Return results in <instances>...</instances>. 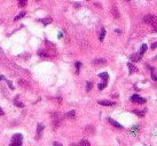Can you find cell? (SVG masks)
Here are the masks:
<instances>
[{
	"mask_svg": "<svg viewBox=\"0 0 157 146\" xmlns=\"http://www.w3.org/2000/svg\"><path fill=\"white\" fill-rule=\"evenodd\" d=\"M22 142H23V136L21 134H16L13 136V139H12V143L10 145L12 146H20L22 145Z\"/></svg>",
	"mask_w": 157,
	"mask_h": 146,
	"instance_id": "obj_1",
	"label": "cell"
},
{
	"mask_svg": "<svg viewBox=\"0 0 157 146\" xmlns=\"http://www.w3.org/2000/svg\"><path fill=\"white\" fill-rule=\"evenodd\" d=\"M143 22L146 23V24H153V27H154V30L156 31V18L154 15H146L145 18H143Z\"/></svg>",
	"mask_w": 157,
	"mask_h": 146,
	"instance_id": "obj_2",
	"label": "cell"
},
{
	"mask_svg": "<svg viewBox=\"0 0 157 146\" xmlns=\"http://www.w3.org/2000/svg\"><path fill=\"white\" fill-rule=\"evenodd\" d=\"M131 101L134 103H139V104H145L146 103V99L145 98H141L139 95H133L131 97Z\"/></svg>",
	"mask_w": 157,
	"mask_h": 146,
	"instance_id": "obj_3",
	"label": "cell"
},
{
	"mask_svg": "<svg viewBox=\"0 0 157 146\" xmlns=\"http://www.w3.org/2000/svg\"><path fill=\"white\" fill-rule=\"evenodd\" d=\"M92 64H93L94 66H102V65L107 64V60H105V58H97V60H93Z\"/></svg>",
	"mask_w": 157,
	"mask_h": 146,
	"instance_id": "obj_4",
	"label": "cell"
},
{
	"mask_svg": "<svg viewBox=\"0 0 157 146\" xmlns=\"http://www.w3.org/2000/svg\"><path fill=\"white\" fill-rule=\"evenodd\" d=\"M52 117L54 118V119H53L54 126H55V127H57V126L61 123V118H60V115H59V114H56V113H54V114H52Z\"/></svg>",
	"mask_w": 157,
	"mask_h": 146,
	"instance_id": "obj_5",
	"label": "cell"
},
{
	"mask_svg": "<svg viewBox=\"0 0 157 146\" xmlns=\"http://www.w3.org/2000/svg\"><path fill=\"white\" fill-rule=\"evenodd\" d=\"M43 131H44V124H38V127H37V137H36V139H40Z\"/></svg>",
	"mask_w": 157,
	"mask_h": 146,
	"instance_id": "obj_6",
	"label": "cell"
},
{
	"mask_svg": "<svg viewBox=\"0 0 157 146\" xmlns=\"http://www.w3.org/2000/svg\"><path fill=\"white\" fill-rule=\"evenodd\" d=\"M127 66H129V71H130V74H133L134 72H137V71H138V69L135 68V65H133L131 62H129V63H127Z\"/></svg>",
	"mask_w": 157,
	"mask_h": 146,
	"instance_id": "obj_7",
	"label": "cell"
},
{
	"mask_svg": "<svg viewBox=\"0 0 157 146\" xmlns=\"http://www.w3.org/2000/svg\"><path fill=\"white\" fill-rule=\"evenodd\" d=\"M141 54L140 53H137V54H133V55H131V60H133V62H139L140 60H141Z\"/></svg>",
	"mask_w": 157,
	"mask_h": 146,
	"instance_id": "obj_8",
	"label": "cell"
},
{
	"mask_svg": "<svg viewBox=\"0 0 157 146\" xmlns=\"http://www.w3.org/2000/svg\"><path fill=\"white\" fill-rule=\"evenodd\" d=\"M108 121H109V122H110V123L113 124V127H116V128H119V129H122V128H123V127H122V124H119V123H118L117 121L113 120L111 118H108Z\"/></svg>",
	"mask_w": 157,
	"mask_h": 146,
	"instance_id": "obj_9",
	"label": "cell"
},
{
	"mask_svg": "<svg viewBox=\"0 0 157 146\" xmlns=\"http://www.w3.org/2000/svg\"><path fill=\"white\" fill-rule=\"evenodd\" d=\"M99 104L103 105V106H113V102H110V101H99Z\"/></svg>",
	"mask_w": 157,
	"mask_h": 146,
	"instance_id": "obj_10",
	"label": "cell"
},
{
	"mask_svg": "<svg viewBox=\"0 0 157 146\" xmlns=\"http://www.w3.org/2000/svg\"><path fill=\"white\" fill-rule=\"evenodd\" d=\"M111 13H113V15L116 18L119 17V13H118V9H117V7H113V8H111Z\"/></svg>",
	"mask_w": 157,
	"mask_h": 146,
	"instance_id": "obj_11",
	"label": "cell"
},
{
	"mask_svg": "<svg viewBox=\"0 0 157 146\" xmlns=\"http://www.w3.org/2000/svg\"><path fill=\"white\" fill-rule=\"evenodd\" d=\"M99 77L101 78V79H103L105 81H108V79H109V76H108V73H107V72H102V73H100V74H99Z\"/></svg>",
	"mask_w": 157,
	"mask_h": 146,
	"instance_id": "obj_12",
	"label": "cell"
},
{
	"mask_svg": "<svg viewBox=\"0 0 157 146\" xmlns=\"http://www.w3.org/2000/svg\"><path fill=\"white\" fill-rule=\"evenodd\" d=\"M52 21L53 19L51 17H46V18H43V19H41V22L44 23L45 25H48L49 23H52Z\"/></svg>",
	"mask_w": 157,
	"mask_h": 146,
	"instance_id": "obj_13",
	"label": "cell"
},
{
	"mask_svg": "<svg viewBox=\"0 0 157 146\" xmlns=\"http://www.w3.org/2000/svg\"><path fill=\"white\" fill-rule=\"evenodd\" d=\"M138 131H139V127L138 126H134V127H132L131 130H130V132L133 134V135H137L138 134Z\"/></svg>",
	"mask_w": 157,
	"mask_h": 146,
	"instance_id": "obj_14",
	"label": "cell"
},
{
	"mask_svg": "<svg viewBox=\"0 0 157 146\" xmlns=\"http://www.w3.org/2000/svg\"><path fill=\"white\" fill-rule=\"evenodd\" d=\"M38 55H39V56H43V57H47V56H49V55H48V53L46 52V50H44V49L39 50V52H38Z\"/></svg>",
	"mask_w": 157,
	"mask_h": 146,
	"instance_id": "obj_15",
	"label": "cell"
},
{
	"mask_svg": "<svg viewBox=\"0 0 157 146\" xmlns=\"http://www.w3.org/2000/svg\"><path fill=\"white\" fill-rule=\"evenodd\" d=\"M65 117H67V118H69V119H75V111L72 110V111L68 112V113L65 114Z\"/></svg>",
	"mask_w": 157,
	"mask_h": 146,
	"instance_id": "obj_16",
	"label": "cell"
},
{
	"mask_svg": "<svg viewBox=\"0 0 157 146\" xmlns=\"http://www.w3.org/2000/svg\"><path fill=\"white\" fill-rule=\"evenodd\" d=\"M133 112H134L135 114H138L139 117H143V115L146 114V110H143V111H139V110H133Z\"/></svg>",
	"mask_w": 157,
	"mask_h": 146,
	"instance_id": "obj_17",
	"label": "cell"
},
{
	"mask_svg": "<svg viewBox=\"0 0 157 146\" xmlns=\"http://www.w3.org/2000/svg\"><path fill=\"white\" fill-rule=\"evenodd\" d=\"M146 52H147V45H142V46H141V48H140L139 53L141 54V55H143Z\"/></svg>",
	"mask_w": 157,
	"mask_h": 146,
	"instance_id": "obj_18",
	"label": "cell"
},
{
	"mask_svg": "<svg viewBox=\"0 0 157 146\" xmlns=\"http://www.w3.org/2000/svg\"><path fill=\"white\" fill-rule=\"evenodd\" d=\"M92 88H93V83H92V81H87V83H86V91H91V90H92Z\"/></svg>",
	"mask_w": 157,
	"mask_h": 146,
	"instance_id": "obj_19",
	"label": "cell"
},
{
	"mask_svg": "<svg viewBox=\"0 0 157 146\" xmlns=\"http://www.w3.org/2000/svg\"><path fill=\"white\" fill-rule=\"evenodd\" d=\"M105 37V29L103 27V29L101 30V33H100V41H103Z\"/></svg>",
	"mask_w": 157,
	"mask_h": 146,
	"instance_id": "obj_20",
	"label": "cell"
},
{
	"mask_svg": "<svg viewBox=\"0 0 157 146\" xmlns=\"http://www.w3.org/2000/svg\"><path fill=\"white\" fill-rule=\"evenodd\" d=\"M25 16V12H22V13H20L16 17L14 18V21H18V19H21L22 17H24Z\"/></svg>",
	"mask_w": 157,
	"mask_h": 146,
	"instance_id": "obj_21",
	"label": "cell"
},
{
	"mask_svg": "<svg viewBox=\"0 0 157 146\" xmlns=\"http://www.w3.org/2000/svg\"><path fill=\"white\" fill-rule=\"evenodd\" d=\"M85 132H89V134H93L94 132V128L92 127V126H88V127H86V129H85Z\"/></svg>",
	"mask_w": 157,
	"mask_h": 146,
	"instance_id": "obj_22",
	"label": "cell"
},
{
	"mask_svg": "<svg viewBox=\"0 0 157 146\" xmlns=\"http://www.w3.org/2000/svg\"><path fill=\"white\" fill-rule=\"evenodd\" d=\"M28 4V0H18V5L20 7H25Z\"/></svg>",
	"mask_w": 157,
	"mask_h": 146,
	"instance_id": "obj_23",
	"label": "cell"
},
{
	"mask_svg": "<svg viewBox=\"0 0 157 146\" xmlns=\"http://www.w3.org/2000/svg\"><path fill=\"white\" fill-rule=\"evenodd\" d=\"M14 104H15L16 106H18V107H24V105H23V104L18 102V97H16V98L14 99Z\"/></svg>",
	"mask_w": 157,
	"mask_h": 146,
	"instance_id": "obj_24",
	"label": "cell"
},
{
	"mask_svg": "<svg viewBox=\"0 0 157 146\" xmlns=\"http://www.w3.org/2000/svg\"><path fill=\"white\" fill-rule=\"evenodd\" d=\"M105 87H107V81H105V80H103V82H102V83H100V85L97 86V88H99L100 90H102V89H105Z\"/></svg>",
	"mask_w": 157,
	"mask_h": 146,
	"instance_id": "obj_25",
	"label": "cell"
},
{
	"mask_svg": "<svg viewBox=\"0 0 157 146\" xmlns=\"http://www.w3.org/2000/svg\"><path fill=\"white\" fill-rule=\"evenodd\" d=\"M75 65H76V72H77V74H79V70H80V66H81V63L77 62Z\"/></svg>",
	"mask_w": 157,
	"mask_h": 146,
	"instance_id": "obj_26",
	"label": "cell"
},
{
	"mask_svg": "<svg viewBox=\"0 0 157 146\" xmlns=\"http://www.w3.org/2000/svg\"><path fill=\"white\" fill-rule=\"evenodd\" d=\"M151 72H153V73H151L153 80H154V81H156V80H157V78H156V71H155V69H154V68L151 69Z\"/></svg>",
	"mask_w": 157,
	"mask_h": 146,
	"instance_id": "obj_27",
	"label": "cell"
},
{
	"mask_svg": "<svg viewBox=\"0 0 157 146\" xmlns=\"http://www.w3.org/2000/svg\"><path fill=\"white\" fill-rule=\"evenodd\" d=\"M79 145H83V146H89V142L88 140H81L79 143Z\"/></svg>",
	"mask_w": 157,
	"mask_h": 146,
	"instance_id": "obj_28",
	"label": "cell"
},
{
	"mask_svg": "<svg viewBox=\"0 0 157 146\" xmlns=\"http://www.w3.org/2000/svg\"><path fill=\"white\" fill-rule=\"evenodd\" d=\"M0 115H4V111H2V109L0 107Z\"/></svg>",
	"mask_w": 157,
	"mask_h": 146,
	"instance_id": "obj_29",
	"label": "cell"
},
{
	"mask_svg": "<svg viewBox=\"0 0 157 146\" xmlns=\"http://www.w3.org/2000/svg\"><path fill=\"white\" fill-rule=\"evenodd\" d=\"M54 145H56V146H61V144H60V143H56V142H55V143H54Z\"/></svg>",
	"mask_w": 157,
	"mask_h": 146,
	"instance_id": "obj_30",
	"label": "cell"
},
{
	"mask_svg": "<svg viewBox=\"0 0 157 146\" xmlns=\"http://www.w3.org/2000/svg\"><path fill=\"white\" fill-rule=\"evenodd\" d=\"M153 48H154V49L156 48V42H154V43H153Z\"/></svg>",
	"mask_w": 157,
	"mask_h": 146,
	"instance_id": "obj_31",
	"label": "cell"
},
{
	"mask_svg": "<svg viewBox=\"0 0 157 146\" xmlns=\"http://www.w3.org/2000/svg\"><path fill=\"white\" fill-rule=\"evenodd\" d=\"M37 1H39V0H37Z\"/></svg>",
	"mask_w": 157,
	"mask_h": 146,
	"instance_id": "obj_32",
	"label": "cell"
},
{
	"mask_svg": "<svg viewBox=\"0 0 157 146\" xmlns=\"http://www.w3.org/2000/svg\"><path fill=\"white\" fill-rule=\"evenodd\" d=\"M127 1H129V0H127Z\"/></svg>",
	"mask_w": 157,
	"mask_h": 146,
	"instance_id": "obj_33",
	"label": "cell"
}]
</instances>
